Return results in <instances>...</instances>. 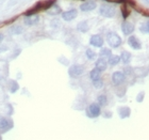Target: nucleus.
<instances>
[{
    "label": "nucleus",
    "instance_id": "f257e3e1",
    "mask_svg": "<svg viewBox=\"0 0 149 140\" xmlns=\"http://www.w3.org/2000/svg\"><path fill=\"white\" fill-rule=\"evenodd\" d=\"M107 41H108V44H109L111 47L113 48H117L119 47L121 44V37L115 32H111L107 35Z\"/></svg>",
    "mask_w": 149,
    "mask_h": 140
},
{
    "label": "nucleus",
    "instance_id": "f03ea898",
    "mask_svg": "<svg viewBox=\"0 0 149 140\" xmlns=\"http://www.w3.org/2000/svg\"><path fill=\"white\" fill-rule=\"evenodd\" d=\"M100 14L105 17H113L115 15V9L110 4H103L100 8Z\"/></svg>",
    "mask_w": 149,
    "mask_h": 140
},
{
    "label": "nucleus",
    "instance_id": "7ed1b4c3",
    "mask_svg": "<svg viewBox=\"0 0 149 140\" xmlns=\"http://www.w3.org/2000/svg\"><path fill=\"white\" fill-rule=\"evenodd\" d=\"M83 72H84V69H83V66L81 65H73L69 67L68 70V74L70 77H74V78H77V77H79L81 75L83 74Z\"/></svg>",
    "mask_w": 149,
    "mask_h": 140
},
{
    "label": "nucleus",
    "instance_id": "20e7f679",
    "mask_svg": "<svg viewBox=\"0 0 149 140\" xmlns=\"http://www.w3.org/2000/svg\"><path fill=\"white\" fill-rule=\"evenodd\" d=\"M112 81L115 86H119L125 81V74L123 72H114L112 75Z\"/></svg>",
    "mask_w": 149,
    "mask_h": 140
},
{
    "label": "nucleus",
    "instance_id": "39448f33",
    "mask_svg": "<svg viewBox=\"0 0 149 140\" xmlns=\"http://www.w3.org/2000/svg\"><path fill=\"white\" fill-rule=\"evenodd\" d=\"M87 115H89V117H93V118L98 117L100 115V106L98 104H92L89 107Z\"/></svg>",
    "mask_w": 149,
    "mask_h": 140
},
{
    "label": "nucleus",
    "instance_id": "423d86ee",
    "mask_svg": "<svg viewBox=\"0 0 149 140\" xmlns=\"http://www.w3.org/2000/svg\"><path fill=\"white\" fill-rule=\"evenodd\" d=\"M96 7H97V4L95 1H93V0H89V1H85V2H83V3L81 4L80 9L82 11H84V12H89V11H92L94 9H96Z\"/></svg>",
    "mask_w": 149,
    "mask_h": 140
},
{
    "label": "nucleus",
    "instance_id": "0eeeda50",
    "mask_svg": "<svg viewBox=\"0 0 149 140\" xmlns=\"http://www.w3.org/2000/svg\"><path fill=\"white\" fill-rule=\"evenodd\" d=\"M121 30H123V33L125 35H129L134 31V26L129 21H124L123 25H121Z\"/></svg>",
    "mask_w": 149,
    "mask_h": 140
},
{
    "label": "nucleus",
    "instance_id": "6e6552de",
    "mask_svg": "<svg viewBox=\"0 0 149 140\" xmlns=\"http://www.w3.org/2000/svg\"><path fill=\"white\" fill-rule=\"evenodd\" d=\"M89 43L93 46H95V47H102V45H103V39L100 35H98V34H94L91 37Z\"/></svg>",
    "mask_w": 149,
    "mask_h": 140
},
{
    "label": "nucleus",
    "instance_id": "1a4fd4ad",
    "mask_svg": "<svg viewBox=\"0 0 149 140\" xmlns=\"http://www.w3.org/2000/svg\"><path fill=\"white\" fill-rule=\"evenodd\" d=\"M78 15V13H77L76 10H69V11H66L62 14V17H63V19L66 21H70L75 19Z\"/></svg>",
    "mask_w": 149,
    "mask_h": 140
},
{
    "label": "nucleus",
    "instance_id": "9d476101",
    "mask_svg": "<svg viewBox=\"0 0 149 140\" xmlns=\"http://www.w3.org/2000/svg\"><path fill=\"white\" fill-rule=\"evenodd\" d=\"M12 127V121L8 120L7 118H0V129L1 131H9Z\"/></svg>",
    "mask_w": 149,
    "mask_h": 140
},
{
    "label": "nucleus",
    "instance_id": "9b49d317",
    "mask_svg": "<svg viewBox=\"0 0 149 140\" xmlns=\"http://www.w3.org/2000/svg\"><path fill=\"white\" fill-rule=\"evenodd\" d=\"M128 44H129L132 48H134V49H141L142 48L141 42L138 41V39L135 37H130L129 39H128Z\"/></svg>",
    "mask_w": 149,
    "mask_h": 140
},
{
    "label": "nucleus",
    "instance_id": "f8f14e48",
    "mask_svg": "<svg viewBox=\"0 0 149 140\" xmlns=\"http://www.w3.org/2000/svg\"><path fill=\"white\" fill-rule=\"evenodd\" d=\"M95 65H96L97 70H99L100 72H102V71H105V69H107L108 62H107V60H105V58H99V59L96 61V63H95Z\"/></svg>",
    "mask_w": 149,
    "mask_h": 140
},
{
    "label": "nucleus",
    "instance_id": "ddd939ff",
    "mask_svg": "<svg viewBox=\"0 0 149 140\" xmlns=\"http://www.w3.org/2000/svg\"><path fill=\"white\" fill-rule=\"evenodd\" d=\"M37 21H38V16L36 15H31V16H26L25 18V24L28 26L35 25Z\"/></svg>",
    "mask_w": 149,
    "mask_h": 140
},
{
    "label": "nucleus",
    "instance_id": "4468645a",
    "mask_svg": "<svg viewBox=\"0 0 149 140\" xmlns=\"http://www.w3.org/2000/svg\"><path fill=\"white\" fill-rule=\"evenodd\" d=\"M131 113V110H130L129 107H121L119 108V115H121V119H125V118H128Z\"/></svg>",
    "mask_w": 149,
    "mask_h": 140
},
{
    "label": "nucleus",
    "instance_id": "2eb2a0df",
    "mask_svg": "<svg viewBox=\"0 0 149 140\" xmlns=\"http://www.w3.org/2000/svg\"><path fill=\"white\" fill-rule=\"evenodd\" d=\"M119 57H121V60L124 62V63H129V62L131 61L132 56H131V54H130L129 51H123Z\"/></svg>",
    "mask_w": 149,
    "mask_h": 140
},
{
    "label": "nucleus",
    "instance_id": "dca6fc26",
    "mask_svg": "<svg viewBox=\"0 0 149 140\" xmlns=\"http://www.w3.org/2000/svg\"><path fill=\"white\" fill-rule=\"evenodd\" d=\"M77 29H78L80 32H87V31L89 30V25H87L86 21H81V23L78 24Z\"/></svg>",
    "mask_w": 149,
    "mask_h": 140
},
{
    "label": "nucleus",
    "instance_id": "f3484780",
    "mask_svg": "<svg viewBox=\"0 0 149 140\" xmlns=\"http://www.w3.org/2000/svg\"><path fill=\"white\" fill-rule=\"evenodd\" d=\"M61 8L59 7V5H56V4H53L51 8L48 9V13L50 14V15H56V14H59V13H61Z\"/></svg>",
    "mask_w": 149,
    "mask_h": 140
},
{
    "label": "nucleus",
    "instance_id": "a211bd4d",
    "mask_svg": "<svg viewBox=\"0 0 149 140\" xmlns=\"http://www.w3.org/2000/svg\"><path fill=\"white\" fill-rule=\"evenodd\" d=\"M119 61H121V57H119V56H111V57L109 58V63L110 65L112 66L118 64Z\"/></svg>",
    "mask_w": 149,
    "mask_h": 140
},
{
    "label": "nucleus",
    "instance_id": "6ab92c4d",
    "mask_svg": "<svg viewBox=\"0 0 149 140\" xmlns=\"http://www.w3.org/2000/svg\"><path fill=\"white\" fill-rule=\"evenodd\" d=\"M91 78L93 79V80H96V79L100 78L101 76V72L99 70H97V69H94V70L91 71Z\"/></svg>",
    "mask_w": 149,
    "mask_h": 140
},
{
    "label": "nucleus",
    "instance_id": "aec40b11",
    "mask_svg": "<svg viewBox=\"0 0 149 140\" xmlns=\"http://www.w3.org/2000/svg\"><path fill=\"white\" fill-rule=\"evenodd\" d=\"M121 14H123V17L124 18H127V17H129V15H130V11L127 9V5L126 4H123L121 5Z\"/></svg>",
    "mask_w": 149,
    "mask_h": 140
},
{
    "label": "nucleus",
    "instance_id": "412c9836",
    "mask_svg": "<svg viewBox=\"0 0 149 140\" xmlns=\"http://www.w3.org/2000/svg\"><path fill=\"white\" fill-rule=\"evenodd\" d=\"M98 105L99 106H105V105H107V103H108V99H107V96L105 95H99L98 96Z\"/></svg>",
    "mask_w": 149,
    "mask_h": 140
},
{
    "label": "nucleus",
    "instance_id": "4be33fe9",
    "mask_svg": "<svg viewBox=\"0 0 149 140\" xmlns=\"http://www.w3.org/2000/svg\"><path fill=\"white\" fill-rule=\"evenodd\" d=\"M93 85H94L95 88H97V89H100V88L103 87V81H102V79L98 78V79H96V80H93Z\"/></svg>",
    "mask_w": 149,
    "mask_h": 140
},
{
    "label": "nucleus",
    "instance_id": "5701e85b",
    "mask_svg": "<svg viewBox=\"0 0 149 140\" xmlns=\"http://www.w3.org/2000/svg\"><path fill=\"white\" fill-rule=\"evenodd\" d=\"M86 56H87V58H89V60H93L96 57V53L92 49H87L86 50Z\"/></svg>",
    "mask_w": 149,
    "mask_h": 140
},
{
    "label": "nucleus",
    "instance_id": "b1692460",
    "mask_svg": "<svg viewBox=\"0 0 149 140\" xmlns=\"http://www.w3.org/2000/svg\"><path fill=\"white\" fill-rule=\"evenodd\" d=\"M100 56H102V57L110 58V57H111V50L108 49V48H105V49H102V51L100 53Z\"/></svg>",
    "mask_w": 149,
    "mask_h": 140
},
{
    "label": "nucleus",
    "instance_id": "393cba45",
    "mask_svg": "<svg viewBox=\"0 0 149 140\" xmlns=\"http://www.w3.org/2000/svg\"><path fill=\"white\" fill-rule=\"evenodd\" d=\"M141 31L142 32H145V33L149 32V24L148 23H145L144 25L141 26Z\"/></svg>",
    "mask_w": 149,
    "mask_h": 140
},
{
    "label": "nucleus",
    "instance_id": "a878e982",
    "mask_svg": "<svg viewBox=\"0 0 149 140\" xmlns=\"http://www.w3.org/2000/svg\"><path fill=\"white\" fill-rule=\"evenodd\" d=\"M18 88H19V86H18V83H15V81H12V87H11V92H12V93H14V92H16V91L18 90Z\"/></svg>",
    "mask_w": 149,
    "mask_h": 140
},
{
    "label": "nucleus",
    "instance_id": "bb28decb",
    "mask_svg": "<svg viewBox=\"0 0 149 140\" xmlns=\"http://www.w3.org/2000/svg\"><path fill=\"white\" fill-rule=\"evenodd\" d=\"M125 3H128V4H129V5H131V7H132L133 9H134V8H135V7H136V2H135L134 0H126V1H125Z\"/></svg>",
    "mask_w": 149,
    "mask_h": 140
},
{
    "label": "nucleus",
    "instance_id": "cd10ccee",
    "mask_svg": "<svg viewBox=\"0 0 149 140\" xmlns=\"http://www.w3.org/2000/svg\"><path fill=\"white\" fill-rule=\"evenodd\" d=\"M136 101L138 102V103H141V102H143V99H144V93L143 92H141V93H138V95H137L136 97Z\"/></svg>",
    "mask_w": 149,
    "mask_h": 140
},
{
    "label": "nucleus",
    "instance_id": "c85d7f7f",
    "mask_svg": "<svg viewBox=\"0 0 149 140\" xmlns=\"http://www.w3.org/2000/svg\"><path fill=\"white\" fill-rule=\"evenodd\" d=\"M108 2H112V3H125L126 0H105Z\"/></svg>",
    "mask_w": 149,
    "mask_h": 140
},
{
    "label": "nucleus",
    "instance_id": "c756f323",
    "mask_svg": "<svg viewBox=\"0 0 149 140\" xmlns=\"http://www.w3.org/2000/svg\"><path fill=\"white\" fill-rule=\"evenodd\" d=\"M105 118H111V117H112V113H111V112H105Z\"/></svg>",
    "mask_w": 149,
    "mask_h": 140
},
{
    "label": "nucleus",
    "instance_id": "7c9ffc66",
    "mask_svg": "<svg viewBox=\"0 0 149 140\" xmlns=\"http://www.w3.org/2000/svg\"><path fill=\"white\" fill-rule=\"evenodd\" d=\"M2 39H3V35H2V34H0V42L2 41Z\"/></svg>",
    "mask_w": 149,
    "mask_h": 140
},
{
    "label": "nucleus",
    "instance_id": "2f4dec72",
    "mask_svg": "<svg viewBox=\"0 0 149 140\" xmlns=\"http://www.w3.org/2000/svg\"><path fill=\"white\" fill-rule=\"evenodd\" d=\"M0 140H2V138H1V136H0Z\"/></svg>",
    "mask_w": 149,
    "mask_h": 140
}]
</instances>
